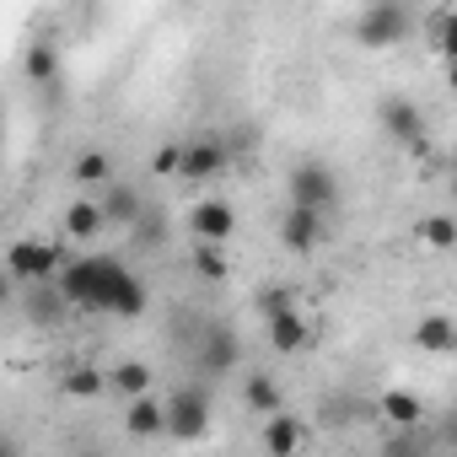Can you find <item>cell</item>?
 <instances>
[{
    "label": "cell",
    "instance_id": "obj_19",
    "mask_svg": "<svg viewBox=\"0 0 457 457\" xmlns=\"http://www.w3.org/2000/svg\"><path fill=\"white\" fill-rule=\"evenodd\" d=\"M188 270L210 286H220L226 275H232V264H226V243H194L188 248Z\"/></svg>",
    "mask_w": 457,
    "mask_h": 457
},
{
    "label": "cell",
    "instance_id": "obj_24",
    "mask_svg": "<svg viewBox=\"0 0 457 457\" xmlns=\"http://www.w3.org/2000/svg\"><path fill=\"white\" fill-rule=\"evenodd\" d=\"M129 243H135V248H162V243H167V210H162V204H151V210L129 226Z\"/></svg>",
    "mask_w": 457,
    "mask_h": 457
},
{
    "label": "cell",
    "instance_id": "obj_10",
    "mask_svg": "<svg viewBox=\"0 0 457 457\" xmlns=\"http://www.w3.org/2000/svg\"><path fill=\"white\" fill-rule=\"evenodd\" d=\"M60 232H65V243H81V248H92L103 232H113L103 199H71L65 215H60Z\"/></svg>",
    "mask_w": 457,
    "mask_h": 457
},
{
    "label": "cell",
    "instance_id": "obj_8",
    "mask_svg": "<svg viewBox=\"0 0 457 457\" xmlns=\"http://www.w3.org/2000/svg\"><path fill=\"white\" fill-rule=\"evenodd\" d=\"M377 124H382V135L393 140V145H414V140H425L430 129H425V113H420V103L414 97H382L377 103Z\"/></svg>",
    "mask_w": 457,
    "mask_h": 457
},
{
    "label": "cell",
    "instance_id": "obj_3",
    "mask_svg": "<svg viewBox=\"0 0 457 457\" xmlns=\"http://www.w3.org/2000/svg\"><path fill=\"white\" fill-rule=\"evenodd\" d=\"M210 387H204V377H194V382H178L172 393H167V436L172 441H199L204 430H210Z\"/></svg>",
    "mask_w": 457,
    "mask_h": 457
},
{
    "label": "cell",
    "instance_id": "obj_25",
    "mask_svg": "<svg viewBox=\"0 0 457 457\" xmlns=\"http://www.w3.org/2000/svg\"><path fill=\"white\" fill-rule=\"evenodd\" d=\"M253 307H259V318L270 323V318H280V312H296V307H302V296H296L291 286H264V291L253 296Z\"/></svg>",
    "mask_w": 457,
    "mask_h": 457
},
{
    "label": "cell",
    "instance_id": "obj_15",
    "mask_svg": "<svg viewBox=\"0 0 457 457\" xmlns=\"http://www.w3.org/2000/svg\"><path fill=\"white\" fill-rule=\"evenodd\" d=\"M414 345H420L425 355H457V323H452L446 312H425V318L414 323Z\"/></svg>",
    "mask_w": 457,
    "mask_h": 457
},
{
    "label": "cell",
    "instance_id": "obj_22",
    "mask_svg": "<svg viewBox=\"0 0 457 457\" xmlns=\"http://www.w3.org/2000/svg\"><path fill=\"white\" fill-rule=\"evenodd\" d=\"M414 237H420L425 248H436V253L457 248V215H425V220L414 226Z\"/></svg>",
    "mask_w": 457,
    "mask_h": 457
},
{
    "label": "cell",
    "instance_id": "obj_23",
    "mask_svg": "<svg viewBox=\"0 0 457 457\" xmlns=\"http://www.w3.org/2000/svg\"><path fill=\"white\" fill-rule=\"evenodd\" d=\"M71 178H76L81 188H97V183L113 178V156H108V151H81V156L71 162Z\"/></svg>",
    "mask_w": 457,
    "mask_h": 457
},
{
    "label": "cell",
    "instance_id": "obj_16",
    "mask_svg": "<svg viewBox=\"0 0 457 457\" xmlns=\"http://www.w3.org/2000/svg\"><path fill=\"white\" fill-rule=\"evenodd\" d=\"M264 334H270V345H275L280 355H296V350H307V318H302V307H296V312H280V318H270V323H264Z\"/></svg>",
    "mask_w": 457,
    "mask_h": 457
},
{
    "label": "cell",
    "instance_id": "obj_4",
    "mask_svg": "<svg viewBox=\"0 0 457 457\" xmlns=\"http://www.w3.org/2000/svg\"><path fill=\"white\" fill-rule=\"evenodd\" d=\"M60 270H65V253H60V243H44V237H22V243H12V253H6V280H12V286L60 280Z\"/></svg>",
    "mask_w": 457,
    "mask_h": 457
},
{
    "label": "cell",
    "instance_id": "obj_6",
    "mask_svg": "<svg viewBox=\"0 0 457 457\" xmlns=\"http://www.w3.org/2000/svg\"><path fill=\"white\" fill-rule=\"evenodd\" d=\"M194 366H199V377H232V371L243 366V339H237V328H232V323H204L199 350H194Z\"/></svg>",
    "mask_w": 457,
    "mask_h": 457
},
{
    "label": "cell",
    "instance_id": "obj_17",
    "mask_svg": "<svg viewBox=\"0 0 457 457\" xmlns=\"http://www.w3.org/2000/svg\"><path fill=\"white\" fill-rule=\"evenodd\" d=\"M243 403L253 414H275V409H286V393H280V382L270 371H248L243 377Z\"/></svg>",
    "mask_w": 457,
    "mask_h": 457
},
{
    "label": "cell",
    "instance_id": "obj_9",
    "mask_svg": "<svg viewBox=\"0 0 457 457\" xmlns=\"http://www.w3.org/2000/svg\"><path fill=\"white\" fill-rule=\"evenodd\" d=\"M323 237H328V215H323V210L291 204V210L280 215V243H286L291 253H312V248H323Z\"/></svg>",
    "mask_w": 457,
    "mask_h": 457
},
{
    "label": "cell",
    "instance_id": "obj_30",
    "mask_svg": "<svg viewBox=\"0 0 457 457\" xmlns=\"http://www.w3.org/2000/svg\"><path fill=\"white\" fill-rule=\"evenodd\" d=\"M441 441H446V446H457V409L446 414V430H441Z\"/></svg>",
    "mask_w": 457,
    "mask_h": 457
},
{
    "label": "cell",
    "instance_id": "obj_27",
    "mask_svg": "<svg viewBox=\"0 0 457 457\" xmlns=\"http://www.w3.org/2000/svg\"><path fill=\"white\" fill-rule=\"evenodd\" d=\"M28 76H33V81H54V76H60V49L44 44V38H33V49H28Z\"/></svg>",
    "mask_w": 457,
    "mask_h": 457
},
{
    "label": "cell",
    "instance_id": "obj_26",
    "mask_svg": "<svg viewBox=\"0 0 457 457\" xmlns=\"http://www.w3.org/2000/svg\"><path fill=\"white\" fill-rule=\"evenodd\" d=\"M220 140H226V151H232V162H248L264 145V129L259 124H232V129H220Z\"/></svg>",
    "mask_w": 457,
    "mask_h": 457
},
{
    "label": "cell",
    "instance_id": "obj_12",
    "mask_svg": "<svg viewBox=\"0 0 457 457\" xmlns=\"http://www.w3.org/2000/svg\"><path fill=\"white\" fill-rule=\"evenodd\" d=\"M103 210H108V226H113V232H129V226L151 210V199L135 188V183H103Z\"/></svg>",
    "mask_w": 457,
    "mask_h": 457
},
{
    "label": "cell",
    "instance_id": "obj_20",
    "mask_svg": "<svg viewBox=\"0 0 457 457\" xmlns=\"http://www.w3.org/2000/svg\"><path fill=\"white\" fill-rule=\"evenodd\" d=\"M108 382H113L119 398H140V393H151L156 371H151L145 361H119V366H108Z\"/></svg>",
    "mask_w": 457,
    "mask_h": 457
},
{
    "label": "cell",
    "instance_id": "obj_31",
    "mask_svg": "<svg viewBox=\"0 0 457 457\" xmlns=\"http://www.w3.org/2000/svg\"><path fill=\"white\" fill-rule=\"evenodd\" d=\"M446 87L457 92V60H446Z\"/></svg>",
    "mask_w": 457,
    "mask_h": 457
},
{
    "label": "cell",
    "instance_id": "obj_5",
    "mask_svg": "<svg viewBox=\"0 0 457 457\" xmlns=\"http://www.w3.org/2000/svg\"><path fill=\"white\" fill-rule=\"evenodd\" d=\"M286 188H291V204H312V210H323V215L339 204V178H334V167L318 162V156H302V162L291 167Z\"/></svg>",
    "mask_w": 457,
    "mask_h": 457
},
{
    "label": "cell",
    "instance_id": "obj_13",
    "mask_svg": "<svg viewBox=\"0 0 457 457\" xmlns=\"http://www.w3.org/2000/svg\"><path fill=\"white\" fill-rule=\"evenodd\" d=\"M124 430L135 441H151V436H167V398L156 393H140V398H124Z\"/></svg>",
    "mask_w": 457,
    "mask_h": 457
},
{
    "label": "cell",
    "instance_id": "obj_1",
    "mask_svg": "<svg viewBox=\"0 0 457 457\" xmlns=\"http://www.w3.org/2000/svg\"><path fill=\"white\" fill-rule=\"evenodd\" d=\"M60 286L71 296L76 312H108V318H140L145 312V280L129 275L119 259L108 253H87V259H71L60 270Z\"/></svg>",
    "mask_w": 457,
    "mask_h": 457
},
{
    "label": "cell",
    "instance_id": "obj_29",
    "mask_svg": "<svg viewBox=\"0 0 457 457\" xmlns=\"http://www.w3.org/2000/svg\"><path fill=\"white\" fill-rule=\"evenodd\" d=\"M151 172H156V178H178V172H183V145H156Z\"/></svg>",
    "mask_w": 457,
    "mask_h": 457
},
{
    "label": "cell",
    "instance_id": "obj_7",
    "mask_svg": "<svg viewBox=\"0 0 457 457\" xmlns=\"http://www.w3.org/2000/svg\"><path fill=\"white\" fill-rule=\"evenodd\" d=\"M183 232H188L194 243H232V232H237L232 199H194L188 215H183Z\"/></svg>",
    "mask_w": 457,
    "mask_h": 457
},
{
    "label": "cell",
    "instance_id": "obj_28",
    "mask_svg": "<svg viewBox=\"0 0 457 457\" xmlns=\"http://www.w3.org/2000/svg\"><path fill=\"white\" fill-rule=\"evenodd\" d=\"M425 28H430V44H436L446 60H457V12H436Z\"/></svg>",
    "mask_w": 457,
    "mask_h": 457
},
{
    "label": "cell",
    "instance_id": "obj_14",
    "mask_svg": "<svg viewBox=\"0 0 457 457\" xmlns=\"http://www.w3.org/2000/svg\"><path fill=\"white\" fill-rule=\"evenodd\" d=\"M259 446L275 452V457L302 452V446H307V425H302V414H286V409L264 414V425H259Z\"/></svg>",
    "mask_w": 457,
    "mask_h": 457
},
{
    "label": "cell",
    "instance_id": "obj_18",
    "mask_svg": "<svg viewBox=\"0 0 457 457\" xmlns=\"http://www.w3.org/2000/svg\"><path fill=\"white\" fill-rule=\"evenodd\" d=\"M377 414H382L387 425H398V430H403V425H425V403H420L414 393H403V387H387L382 403H377Z\"/></svg>",
    "mask_w": 457,
    "mask_h": 457
},
{
    "label": "cell",
    "instance_id": "obj_11",
    "mask_svg": "<svg viewBox=\"0 0 457 457\" xmlns=\"http://www.w3.org/2000/svg\"><path fill=\"white\" fill-rule=\"evenodd\" d=\"M226 167H232V151H226V140L220 135H204V140H194V145H183V183H210V178H220Z\"/></svg>",
    "mask_w": 457,
    "mask_h": 457
},
{
    "label": "cell",
    "instance_id": "obj_32",
    "mask_svg": "<svg viewBox=\"0 0 457 457\" xmlns=\"http://www.w3.org/2000/svg\"><path fill=\"white\" fill-rule=\"evenodd\" d=\"M446 194H452V199H457V172H452V183H446Z\"/></svg>",
    "mask_w": 457,
    "mask_h": 457
},
{
    "label": "cell",
    "instance_id": "obj_2",
    "mask_svg": "<svg viewBox=\"0 0 457 457\" xmlns=\"http://www.w3.org/2000/svg\"><path fill=\"white\" fill-rule=\"evenodd\" d=\"M414 28H420L414 0H366V12L355 17L350 38L361 49H398L403 38H414Z\"/></svg>",
    "mask_w": 457,
    "mask_h": 457
},
{
    "label": "cell",
    "instance_id": "obj_21",
    "mask_svg": "<svg viewBox=\"0 0 457 457\" xmlns=\"http://www.w3.org/2000/svg\"><path fill=\"white\" fill-rule=\"evenodd\" d=\"M60 387H65L71 398H103L113 382H108V371H97V366H71V371L60 377Z\"/></svg>",
    "mask_w": 457,
    "mask_h": 457
}]
</instances>
